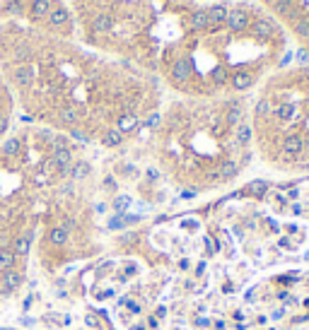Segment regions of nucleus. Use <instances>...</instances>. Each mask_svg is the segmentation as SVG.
<instances>
[{
	"instance_id": "f257e3e1",
	"label": "nucleus",
	"mask_w": 309,
	"mask_h": 330,
	"mask_svg": "<svg viewBox=\"0 0 309 330\" xmlns=\"http://www.w3.org/2000/svg\"><path fill=\"white\" fill-rule=\"evenodd\" d=\"M271 7H273V12L290 17L292 22H295V20H300V12H297V7H295V2H292V0H273V2H271Z\"/></svg>"
},
{
	"instance_id": "f03ea898",
	"label": "nucleus",
	"mask_w": 309,
	"mask_h": 330,
	"mask_svg": "<svg viewBox=\"0 0 309 330\" xmlns=\"http://www.w3.org/2000/svg\"><path fill=\"white\" fill-rule=\"evenodd\" d=\"M227 27L232 29V31H244V29L249 27L247 12H242V10H229V15H227Z\"/></svg>"
},
{
	"instance_id": "7ed1b4c3",
	"label": "nucleus",
	"mask_w": 309,
	"mask_h": 330,
	"mask_svg": "<svg viewBox=\"0 0 309 330\" xmlns=\"http://www.w3.org/2000/svg\"><path fill=\"white\" fill-rule=\"evenodd\" d=\"M302 150H305V142H302L300 135H287L282 140V154L285 157H297Z\"/></svg>"
},
{
	"instance_id": "20e7f679",
	"label": "nucleus",
	"mask_w": 309,
	"mask_h": 330,
	"mask_svg": "<svg viewBox=\"0 0 309 330\" xmlns=\"http://www.w3.org/2000/svg\"><path fill=\"white\" fill-rule=\"evenodd\" d=\"M227 15H229V10H227L225 5H215V7H210L208 10V20H210V27L218 29L223 27L227 22Z\"/></svg>"
},
{
	"instance_id": "39448f33",
	"label": "nucleus",
	"mask_w": 309,
	"mask_h": 330,
	"mask_svg": "<svg viewBox=\"0 0 309 330\" xmlns=\"http://www.w3.org/2000/svg\"><path fill=\"white\" fill-rule=\"evenodd\" d=\"M189 75H191L189 60H176V63L171 65V80H174V82H186Z\"/></svg>"
},
{
	"instance_id": "423d86ee",
	"label": "nucleus",
	"mask_w": 309,
	"mask_h": 330,
	"mask_svg": "<svg viewBox=\"0 0 309 330\" xmlns=\"http://www.w3.org/2000/svg\"><path fill=\"white\" fill-rule=\"evenodd\" d=\"M252 29L258 39H271V36L276 34V27H273L268 20H256V22L252 25Z\"/></svg>"
},
{
	"instance_id": "0eeeda50",
	"label": "nucleus",
	"mask_w": 309,
	"mask_h": 330,
	"mask_svg": "<svg viewBox=\"0 0 309 330\" xmlns=\"http://www.w3.org/2000/svg\"><path fill=\"white\" fill-rule=\"evenodd\" d=\"M54 164L60 166L63 171H70V164H73V154H70V150L68 147H60L54 152Z\"/></svg>"
},
{
	"instance_id": "6e6552de",
	"label": "nucleus",
	"mask_w": 309,
	"mask_h": 330,
	"mask_svg": "<svg viewBox=\"0 0 309 330\" xmlns=\"http://www.w3.org/2000/svg\"><path fill=\"white\" fill-rule=\"evenodd\" d=\"M12 80L17 84H22V87H29L31 80H34V75H31V68L29 65H20V68H15V73H12Z\"/></svg>"
},
{
	"instance_id": "1a4fd4ad",
	"label": "nucleus",
	"mask_w": 309,
	"mask_h": 330,
	"mask_svg": "<svg viewBox=\"0 0 309 330\" xmlns=\"http://www.w3.org/2000/svg\"><path fill=\"white\" fill-rule=\"evenodd\" d=\"M68 20H70V15H68L65 7H56V10L49 12V25L51 27H63V25H68Z\"/></svg>"
},
{
	"instance_id": "9d476101",
	"label": "nucleus",
	"mask_w": 309,
	"mask_h": 330,
	"mask_svg": "<svg viewBox=\"0 0 309 330\" xmlns=\"http://www.w3.org/2000/svg\"><path fill=\"white\" fill-rule=\"evenodd\" d=\"M191 27L194 31H205L210 27V20H208V10H196L194 17H191Z\"/></svg>"
},
{
	"instance_id": "9b49d317",
	"label": "nucleus",
	"mask_w": 309,
	"mask_h": 330,
	"mask_svg": "<svg viewBox=\"0 0 309 330\" xmlns=\"http://www.w3.org/2000/svg\"><path fill=\"white\" fill-rule=\"evenodd\" d=\"M49 12H51V0H31V15L36 20L49 17Z\"/></svg>"
},
{
	"instance_id": "f8f14e48",
	"label": "nucleus",
	"mask_w": 309,
	"mask_h": 330,
	"mask_svg": "<svg viewBox=\"0 0 309 330\" xmlns=\"http://www.w3.org/2000/svg\"><path fill=\"white\" fill-rule=\"evenodd\" d=\"M123 142V133L118 130V128H109L107 133H104V138H102V145L104 147H118Z\"/></svg>"
},
{
	"instance_id": "ddd939ff",
	"label": "nucleus",
	"mask_w": 309,
	"mask_h": 330,
	"mask_svg": "<svg viewBox=\"0 0 309 330\" xmlns=\"http://www.w3.org/2000/svg\"><path fill=\"white\" fill-rule=\"evenodd\" d=\"M49 241H51L54 246H63V244L68 241V229H65V227H51V229H49Z\"/></svg>"
},
{
	"instance_id": "4468645a",
	"label": "nucleus",
	"mask_w": 309,
	"mask_h": 330,
	"mask_svg": "<svg viewBox=\"0 0 309 330\" xmlns=\"http://www.w3.org/2000/svg\"><path fill=\"white\" fill-rule=\"evenodd\" d=\"M112 17H109V15H107V12H102V15H97V17H94V22H92V29H94V31H97V34H104V31H109V29H112Z\"/></svg>"
},
{
	"instance_id": "2eb2a0df",
	"label": "nucleus",
	"mask_w": 309,
	"mask_h": 330,
	"mask_svg": "<svg viewBox=\"0 0 309 330\" xmlns=\"http://www.w3.org/2000/svg\"><path fill=\"white\" fill-rule=\"evenodd\" d=\"M252 84H253L252 73H237V75L232 77V87H234V89H249Z\"/></svg>"
},
{
	"instance_id": "dca6fc26",
	"label": "nucleus",
	"mask_w": 309,
	"mask_h": 330,
	"mask_svg": "<svg viewBox=\"0 0 309 330\" xmlns=\"http://www.w3.org/2000/svg\"><path fill=\"white\" fill-rule=\"evenodd\" d=\"M136 126H138V118L133 113H123L118 118V130L121 133H131V130H136Z\"/></svg>"
},
{
	"instance_id": "f3484780",
	"label": "nucleus",
	"mask_w": 309,
	"mask_h": 330,
	"mask_svg": "<svg viewBox=\"0 0 309 330\" xmlns=\"http://www.w3.org/2000/svg\"><path fill=\"white\" fill-rule=\"evenodd\" d=\"M247 195H256V198H261V195H266L268 193V181H252L247 188H244Z\"/></svg>"
},
{
	"instance_id": "a211bd4d",
	"label": "nucleus",
	"mask_w": 309,
	"mask_h": 330,
	"mask_svg": "<svg viewBox=\"0 0 309 330\" xmlns=\"http://www.w3.org/2000/svg\"><path fill=\"white\" fill-rule=\"evenodd\" d=\"M292 31H295V36H300V39H309V17L295 20V22H292Z\"/></svg>"
},
{
	"instance_id": "6ab92c4d",
	"label": "nucleus",
	"mask_w": 309,
	"mask_h": 330,
	"mask_svg": "<svg viewBox=\"0 0 309 330\" xmlns=\"http://www.w3.org/2000/svg\"><path fill=\"white\" fill-rule=\"evenodd\" d=\"M17 284H20V275H17V273H12V270H7V273L2 275V294L12 292Z\"/></svg>"
},
{
	"instance_id": "aec40b11",
	"label": "nucleus",
	"mask_w": 309,
	"mask_h": 330,
	"mask_svg": "<svg viewBox=\"0 0 309 330\" xmlns=\"http://www.w3.org/2000/svg\"><path fill=\"white\" fill-rule=\"evenodd\" d=\"M237 171H239V169H237V164L227 159V162H223V164H220V169H218V176H220V178H234V176H237Z\"/></svg>"
},
{
	"instance_id": "412c9836",
	"label": "nucleus",
	"mask_w": 309,
	"mask_h": 330,
	"mask_svg": "<svg viewBox=\"0 0 309 330\" xmlns=\"http://www.w3.org/2000/svg\"><path fill=\"white\" fill-rule=\"evenodd\" d=\"M12 263H15V251H10V248H0V268L10 270Z\"/></svg>"
},
{
	"instance_id": "4be33fe9",
	"label": "nucleus",
	"mask_w": 309,
	"mask_h": 330,
	"mask_svg": "<svg viewBox=\"0 0 309 330\" xmlns=\"http://www.w3.org/2000/svg\"><path fill=\"white\" fill-rule=\"evenodd\" d=\"M80 116H78V109L75 106H65V109L60 111V121L63 123H75Z\"/></svg>"
},
{
	"instance_id": "5701e85b",
	"label": "nucleus",
	"mask_w": 309,
	"mask_h": 330,
	"mask_svg": "<svg viewBox=\"0 0 309 330\" xmlns=\"http://www.w3.org/2000/svg\"><path fill=\"white\" fill-rule=\"evenodd\" d=\"M237 140H239L242 145H247V142L252 140V128H249L247 123H239V126H237Z\"/></svg>"
},
{
	"instance_id": "b1692460",
	"label": "nucleus",
	"mask_w": 309,
	"mask_h": 330,
	"mask_svg": "<svg viewBox=\"0 0 309 330\" xmlns=\"http://www.w3.org/2000/svg\"><path fill=\"white\" fill-rule=\"evenodd\" d=\"M2 152L5 154H10V157H15V154H20V140L17 138H10L5 145H2Z\"/></svg>"
},
{
	"instance_id": "393cba45",
	"label": "nucleus",
	"mask_w": 309,
	"mask_h": 330,
	"mask_svg": "<svg viewBox=\"0 0 309 330\" xmlns=\"http://www.w3.org/2000/svg\"><path fill=\"white\" fill-rule=\"evenodd\" d=\"M276 116H278L281 121H287V118L295 116V106H292V104H281V106L276 109Z\"/></svg>"
},
{
	"instance_id": "a878e982",
	"label": "nucleus",
	"mask_w": 309,
	"mask_h": 330,
	"mask_svg": "<svg viewBox=\"0 0 309 330\" xmlns=\"http://www.w3.org/2000/svg\"><path fill=\"white\" fill-rule=\"evenodd\" d=\"M5 12H10V15H22V12H25L22 0H7V2H5Z\"/></svg>"
},
{
	"instance_id": "bb28decb",
	"label": "nucleus",
	"mask_w": 309,
	"mask_h": 330,
	"mask_svg": "<svg viewBox=\"0 0 309 330\" xmlns=\"http://www.w3.org/2000/svg\"><path fill=\"white\" fill-rule=\"evenodd\" d=\"M15 253H17V255H27L29 253V236H20V239L15 241Z\"/></svg>"
},
{
	"instance_id": "cd10ccee",
	"label": "nucleus",
	"mask_w": 309,
	"mask_h": 330,
	"mask_svg": "<svg viewBox=\"0 0 309 330\" xmlns=\"http://www.w3.org/2000/svg\"><path fill=\"white\" fill-rule=\"evenodd\" d=\"M213 80H215L218 84H225V80H227V70H225V68H215V70H213Z\"/></svg>"
},
{
	"instance_id": "c85d7f7f",
	"label": "nucleus",
	"mask_w": 309,
	"mask_h": 330,
	"mask_svg": "<svg viewBox=\"0 0 309 330\" xmlns=\"http://www.w3.org/2000/svg\"><path fill=\"white\" fill-rule=\"evenodd\" d=\"M227 121H229V123H234V126H239V121H242V111H239V106H232L229 116H227Z\"/></svg>"
},
{
	"instance_id": "c756f323",
	"label": "nucleus",
	"mask_w": 309,
	"mask_h": 330,
	"mask_svg": "<svg viewBox=\"0 0 309 330\" xmlns=\"http://www.w3.org/2000/svg\"><path fill=\"white\" fill-rule=\"evenodd\" d=\"M256 113H258V116H268V113H271V104H268L266 99H261V102L256 104Z\"/></svg>"
},
{
	"instance_id": "7c9ffc66",
	"label": "nucleus",
	"mask_w": 309,
	"mask_h": 330,
	"mask_svg": "<svg viewBox=\"0 0 309 330\" xmlns=\"http://www.w3.org/2000/svg\"><path fill=\"white\" fill-rule=\"evenodd\" d=\"M27 58H29V49H27V46H17V51H15V60L25 63Z\"/></svg>"
},
{
	"instance_id": "2f4dec72",
	"label": "nucleus",
	"mask_w": 309,
	"mask_h": 330,
	"mask_svg": "<svg viewBox=\"0 0 309 330\" xmlns=\"http://www.w3.org/2000/svg\"><path fill=\"white\" fill-rule=\"evenodd\" d=\"M84 323H87V326H92V328H99V321H97V316H94V313H87V316H84Z\"/></svg>"
},
{
	"instance_id": "473e14b6",
	"label": "nucleus",
	"mask_w": 309,
	"mask_h": 330,
	"mask_svg": "<svg viewBox=\"0 0 309 330\" xmlns=\"http://www.w3.org/2000/svg\"><path fill=\"white\" fill-rule=\"evenodd\" d=\"M7 123H10V121H7L5 116H0V135H2V133L7 130Z\"/></svg>"
},
{
	"instance_id": "72a5a7b5",
	"label": "nucleus",
	"mask_w": 309,
	"mask_h": 330,
	"mask_svg": "<svg viewBox=\"0 0 309 330\" xmlns=\"http://www.w3.org/2000/svg\"><path fill=\"white\" fill-rule=\"evenodd\" d=\"M70 135H73V138H78V140H87V135L80 133V130H70Z\"/></svg>"
},
{
	"instance_id": "f704fd0d",
	"label": "nucleus",
	"mask_w": 309,
	"mask_h": 330,
	"mask_svg": "<svg viewBox=\"0 0 309 330\" xmlns=\"http://www.w3.org/2000/svg\"><path fill=\"white\" fill-rule=\"evenodd\" d=\"M160 123V118L157 116H150V121H147V126H157Z\"/></svg>"
},
{
	"instance_id": "c9c22d12",
	"label": "nucleus",
	"mask_w": 309,
	"mask_h": 330,
	"mask_svg": "<svg viewBox=\"0 0 309 330\" xmlns=\"http://www.w3.org/2000/svg\"><path fill=\"white\" fill-rule=\"evenodd\" d=\"M104 186H107V188H116V183H113V178H107V181H104Z\"/></svg>"
},
{
	"instance_id": "e433bc0d",
	"label": "nucleus",
	"mask_w": 309,
	"mask_h": 330,
	"mask_svg": "<svg viewBox=\"0 0 309 330\" xmlns=\"http://www.w3.org/2000/svg\"><path fill=\"white\" fill-rule=\"evenodd\" d=\"M215 330H225V323L223 321H215Z\"/></svg>"
}]
</instances>
